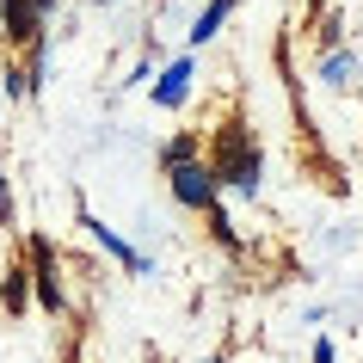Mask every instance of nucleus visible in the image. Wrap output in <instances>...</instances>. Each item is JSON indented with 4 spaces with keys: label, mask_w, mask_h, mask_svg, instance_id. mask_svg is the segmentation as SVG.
I'll use <instances>...</instances> for the list:
<instances>
[{
    "label": "nucleus",
    "mask_w": 363,
    "mask_h": 363,
    "mask_svg": "<svg viewBox=\"0 0 363 363\" xmlns=\"http://www.w3.org/2000/svg\"><path fill=\"white\" fill-rule=\"evenodd\" d=\"M25 271H31V296H38L43 314H68V284H62V259H56L50 234L25 240Z\"/></svg>",
    "instance_id": "f03ea898"
},
{
    "label": "nucleus",
    "mask_w": 363,
    "mask_h": 363,
    "mask_svg": "<svg viewBox=\"0 0 363 363\" xmlns=\"http://www.w3.org/2000/svg\"><path fill=\"white\" fill-rule=\"evenodd\" d=\"M203 160L216 167V179H222L234 197H259L265 191V154H259V142L247 135L240 117H228V123L216 130V148L203 154Z\"/></svg>",
    "instance_id": "f257e3e1"
},
{
    "label": "nucleus",
    "mask_w": 363,
    "mask_h": 363,
    "mask_svg": "<svg viewBox=\"0 0 363 363\" xmlns=\"http://www.w3.org/2000/svg\"><path fill=\"white\" fill-rule=\"evenodd\" d=\"M234 13H240V0H203V13L191 19V31H185V43H191V50H203V43H216V38H222V25H228Z\"/></svg>",
    "instance_id": "6e6552de"
},
{
    "label": "nucleus",
    "mask_w": 363,
    "mask_h": 363,
    "mask_svg": "<svg viewBox=\"0 0 363 363\" xmlns=\"http://www.w3.org/2000/svg\"><path fill=\"white\" fill-rule=\"evenodd\" d=\"M314 363H339V345H333V339H314Z\"/></svg>",
    "instance_id": "4468645a"
},
{
    "label": "nucleus",
    "mask_w": 363,
    "mask_h": 363,
    "mask_svg": "<svg viewBox=\"0 0 363 363\" xmlns=\"http://www.w3.org/2000/svg\"><path fill=\"white\" fill-rule=\"evenodd\" d=\"M0 93H6V99H25V93H31L25 68H6V74H0Z\"/></svg>",
    "instance_id": "ddd939ff"
},
{
    "label": "nucleus",
    "mask_w": 363,
    "mask_h": 363,
    "mask_svg": "<svg viewBox=\"0 0 363 363\" xmlns=\"http://www.w3.org/2000/svg\"><path fill=\"white\" fill-rule=\"evenodd\" d=\"M93 6H111V0H93Z\"/></svg>",
    "instance_id": "2eb2a0df"
},
{
    "label": "nucleus",
    "mask_w": 363,
    "mask_h": 363,
    "mask_svg": "<svg viewBox=\"0 0 363 363\" xmlns=\"http://www.w3.org/2000/svg\"><path fill=\"white\" fill-rule=\"evenodd\" d=\"M314 80H320V86H333V93L357 86V80H363V62H357V50H339V43H333V50H326V56L314 62Z\"/></svg>",
    "instance_id": "0eeeda50"
},
{
    "label": "nucleus",
    "mask_w": 363,
    "mask_h": 363,
    "mask_svg": "<svg viewBox=\"0 0 363 363\" xmlns=\"http://www.w3.org/2000/svg\"><path fill=\"white\" fill-rule=\"evenodd\" d=\"M80 228H86V240H93L105 259H117V265L130 271V277H154V259H148V252H135L130 240H123V234H117L99 210H86V203H80Z\"/></svg>",
    "instance_id": "39448f33"
},
{
    "label": "nucleus",
    "mask_w": 363,
    "mask_h": 363,
    "mask_svg": "<svg viewBox=\"0 0 363 363\" xmlns=\"http://www.w3.org/2000/svg\"><path fill=\"white\" fill-rule=\"evenodd\" d=\"M0 308H6V320H19L25 308H31V271H25V265H6V284H0Z\"/></svg>",
    "instance_id": "1a4fd4ad"
},
{
    "label": "nucleus",
    "mask_w": 363,
    "mask_h": 363,
    "mask_svg": "<svg viewBox=\"0 0 363 363\" xmlns=\"http://www.w3.org/2000/svg\"><path fill=\"white\" fill-rule=\"evenodd\" d=\"M19 222V203H13V179H6V154H0V228Z\"/></svg>",
    "instance_id": "f8f14e48"
},
{
    "label": "nucleus",
    "mask_w": 363,
    "mask_h": 363,
    "mask_svg": "<svg viewBox=\"0 0 363 363\" xmlns=\"http://www.w3.org/2000/svg\"><path fill=\"white\" fill-rule=\"evenodd\" d=\"M56 6L62 0H0V38H6V50L38 43L50 31V19H56Z\"/></svg>",
    "instance_id": "20e7f679"
},
{
    "label": "nucleus",
    "mask_w": 363,
    "mask_h": 363,
    "mask_svg": "<svg viewBox=\"0 0 363 363\" xmlns=\"http://www.w3.org/2000/svg\"><path fill=\"white\" fill-rule=\"evenodd\" d=\"M167 191H172V203H179V210L203 216L210 203H222V179H216V167L197 154V160H179V167H167Z\"/></svg>",
    "instance_id": "7ed1b4c3"
},
{
    "label": "nucleus",
    "mask_w": 363,
    "mask_h": 363,
    "mask_svg": "<svg viewBox=\"0 0 363 363\" xmlns=\"http://www.w3.org/2000/svg\"><path fill=\"white\" fill-rule=\"evenodd\" d=\"M191 80H197V50H185V56H172L167 68L148 80L154 111H185V105H191Z\"/></svg>",
    "instance_id": "423d86ee"
},
{
    "label": "nucleus",
    "mask_w": 363,
    "mask_h": 363,
    "mask_svg": "<svg viewBox=\"0 0 363 363\" xmlns=\"http://www.w3.org/2000/svg\"><path fill=\"white\" fill-rule=\"evenodd\" d=\"M197 154H203V130H179L167 148H160V172L179 167V160H197Z\"/></svg>",
    "instance_id": "9d476101"
},
{
    "label": "nucleus",
    "mask_w": 363,
    "mask_h": 363,
    "mask_svg": "<svg viewBox=\"0 0 363 363\" xmlns=\"http://www.w3.org/2000/svg\"><path fill=\"white\" fill-rule=\"evenodd\" d=\"M203 216H210V234H216V247H222V252H240V234H234L228 210H222V203H210Z\"/></svg>",
    "instance_id": "9b49d317"
}]
</instances>
